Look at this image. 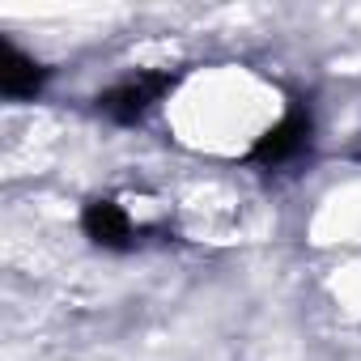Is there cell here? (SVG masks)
I'll return each mask as SVG.
<instances>
[{"mask_svg":"<svg viewBox=\"0 0 361 361\" xmlns=\"http://www.w3.org/2000/svg\"><path fill=\"white\" fill-rule=\"evenodd\" d=\"M170 85H174L170 73H140V77H128V81H119L115 90H106V94L98 98V106H102L106 115H115V119H136V115H140L145 106H153Z\"/></svg>","mask_w":361,"mask_h":361,"instance_id":"cell-1","label":"cell"},{"mask_svg":"<svg viewBox=\"0 0 361 361\" xmlns=\"http://www.w3.org/2000/svg\"><path fill=\"white\" fill-rule=\"evenodd\" d=\"M81 226H85V234H90L98 247H128V243H132V221H128V213H123L115 200H94V204H85Z\"/></svg>","mask_w":361,"mask_h":361,"instance_id":"cell-4","label":"cell"},{"mask_svg":"<svg viewBox=\"0 0 361 361\" xmlns=\"http://www.w3.org/2000/svg\"><path fill=\"white\" fill-rule=\"evenodd\" d=\"M43 81H47V68L43 64H35L30 56H22L9 39L0 43V94L13 98V102H22V98H35L43 90Z\"/></svg>","mask_w":361,"mask_h":361,"instance_id":"cell-3","label":"cell"},{"mask_svg":"<svg viewBox=\"0 0 361 361\" xmlns=\"http://www.w3.org/2000/svg\"><path fill=\"white\" fill-rule=\"evenodd\" d=\"M306 140H310V115L298 106V111H289L272 132H264L259 140H255V149H251V161H264V166H281V161H289V157H298L302 149H306Z\"/></svg>","mask_w":361,"mask_h":361,"instance_id":"cell-2","label":"cell"}]
</instances>
